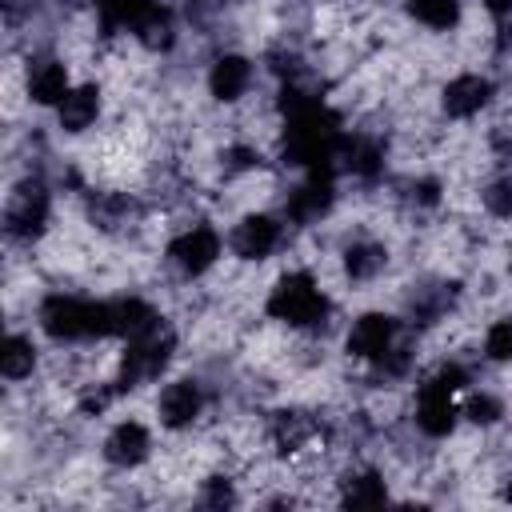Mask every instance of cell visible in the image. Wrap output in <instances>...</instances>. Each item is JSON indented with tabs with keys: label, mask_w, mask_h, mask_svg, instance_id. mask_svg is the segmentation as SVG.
<instances>
[{
	"label": "cell",
	"mask_w": 512,
	"mask_h": 512,
	"mask_svg": "<svg viewBox=\"0 0 512 512\" xmlns=\"http://www.w3.org/2000/svg\"><path fill=\"white\" fill-rule=\"evenodd\" d=\"M340 144H344L340 120L320 100L300 112H288V128H284V160L288 164L332 168V160L340 156Z\"/></svg>",
	"instance_id": "cell-1"
},
{
	"label": "cell",
	"mask_w": 512,
	"mask_h": 512,
	"mask_svg": "<svg viewBox=\"0 0 512 512\" xmlns=\"http://www.w3.org/2000/svg\"><path fill=\"white\" fill-rule=\"evenodd\" d=\"M40 324L52 340L112 336V300H76V296L56 292L40 304Z\"/></svg>",
	"instance_id": "cell-2"
},
{
	"label": "cell",
	"mask_w": 512,
	"mask_h": 512,
	"mask_svg": "<svg viewBox=\"0 0 512 512\" xmlns=\"http://www.w3.org/2000/svg\"><path fill=\"white\" fill-rule=\"evenodd\" d=\"M268 316H276L292 328H316L328 316V296L316 288V280L308 272H288L276 280V288L268 296Z\"/></svg>",
	"instance_id": "cell-3"
},
{
	"label": "cell",
	"mask_w": 512,
	"mask_h": 512,
	"mask_svg": "<svg viewBox=\"0 0 512 512\" xmlns=\"http://www.w3.org/2000/svg\"><path fill=\"white\" fill-rule=\"evenodd\" d=\"M172 348H176V332H172L164 320H156L148 332L132 336V340H128V352H124V360H120L116 388L128 392V388H136V384L160 376V368L172 360Z\"/></svg>",
	"instance_id": "cell-4"
},
{
	"label": "cell",
	"mask_w": 512,
	"mask_h": 512,
	"mask_svg": "<svg viewBox=\"0 0 512 512\" xmlns=\"http://www.w3.org/2000/svg\"><path fill=\"white\" fill-rule=\"evenodd\" d=\"M48 208H52L48 188L40 180H20L12 188V196H8V204H4V232H8V240H16V244L40 240L44 228H48Z\"/></svg>",
	"instance_id": "cell-5"
},
{
	"label": "cell",
	"mask_w": 512,
	"mask_h": 512,
	"mask_svg": "<svg viewBox=\"0 0 512 512\" xmlns=\"http://www.w3.org/2000/svg\"><path fill=\"white\" fill-rule=\"evenodd\" d=\"M168 256H172V264H176L180 272L200 276V272H208V268L216 264V256H220V236H216V228L196 224V228H188V232H180V236L172 240Z\"/></svg>",
	"instance_id": "cell-6"
},
{
	"label": "cell",
	"mask_w": 512,
	"mask_h": 512,
	"mask_svg": "<svg viewBox=\"0 0 512 512\" xmlns=\"http://www.w3.org/2000/svg\"><path fill=\"white\" fill-rule=\"evenodd\" d=\"M392 344H396V320L384 316V312H364L348 332V352L360 356V360L380 364L392 352Z\"/></svg>",
	"instance_id": "cell-7"
},
{
	"label": "cell",
	"mask_w": 512,
	"mask_h": 512,
	"mask_svg": "<svg viewBox=\"0 0 512 512\" xmlns=\"http://www.w3.org/2000/svg\"><path fill=\"white\" fill-rule=\"evenodd\" d=\"M452 384L436 372L424 388H420V400H416V424L428 432V436H448L452 424H456V408H452Z\"/></svg>",
	"instance_id": "cell-8"
},
{
	"label": "cell",
	"mask_w": 512,
	"mask_h": 512,
	"mask_svg": "<svg viewBox=\"0 0 512 512\" xmlns=\"http://www.w3.org/2000/svg\"><path fill=\"white\" fill-rule=\"evenodd\" d=\"M332 200H336V192H332V168H312V176L288 196L284 212L296 224H312V220H320L332 208Z\"/></svg>",
	"instance_id": "cell-9"
},
{
	"label": "cell",
	"mask_w": 512,
	"mask_h": 512,
	"mask_svg": "<svg viewBox=\"0 0 512 512\" xmlns=\"http://www.w3.org/2000/svg\"><path fill=\"white\" fill-rule=\"evenodd\" d=\"M228 244L240 260H264L280 244V224L272 216H244Z\"/></svg>",
	"instance_id": "cell-10"
},
{
	"label": "cell",
	"mask_w": 512,
	"mask_h": 512,
	"mask_svg": "<svg viewBox=\"0 0 512 512\" xmlns=\"http://www.w3.org/2000/svg\"><path fill=\"white\" fill-rule=\"evenodd\" d=\"M200 404H204V392L196 380H172L160 392V420L168 428H188L200 416Z\"/></svg>",
	"instance_id": "cell-11"
},
{
	"label": "cell",
	"mask_w": 512,
	"mask_h": 512,
	"mask_svg": "<svg viewBox=\"0 0 512 512\" xmlns=\"http://www.w3.org/2000/svg\"><path fill=\"white\" fill-rule=\"evenodd\" d=\"M148 428L144 424H136V420H124V424H116L112 432H108V440H104V456H108V464H116V468H136L144 456H148Z\"/></svg>",
	"instance_id": "cell-12"
},
{
	"label": "cell",
	"mask_w": 512,
	"mask_h": 512,
	"mask_svg": "<svg viewBox=\"0 0 512 512\" xmlns=\"http://www.w3.org/2000/svg\"><path fill=\"white\" fill-rule=\"evenodd\" d=\"M492 100V84L484 80V76H456V80H448V88H444V112L448 116H476L484 104Z\"/></svg>",
	"instance_id": "cell-13"
},
{
	"label": "cell",
	"mask_w": 512,
	"mask_h": 512,
	"mask_svg": "<svg viewBox=\"0 0 512 512\" xmlns=\"http://www.w3.org/2000/svg\"><path fill=\"white\" fill-rule=\"evenodd\" d=\"M248 84H252V64H248L244 56H220V60L212 64V72H208V88H212V96L224 100V104L240 100V96L248 92Z\"/></svg>",
	"instance_id": "cell-14"
},
{
	"label": "cell",
	"mask_w": 512,
	"mask_h": 512,
	"mask_svg": "<svg viewBox=\"0 0 512 512\" xmlns=\"http://www.w3.org/2000/svg\"><path fill=\"white\" fill-rule=\"evenodd\" d=\"M272 444H276V452H284V456H292V452H300L312 436H316V420L308 416V412H296V408H288V412H276L272 416Z\"/></svg>",
	"instance_id": "cell-15"
},
{
	"label": "cell",
	"mask_w": 512,
	"mask_h": 512,
	"mask_svg": "<svg viewBox=\"0 0 512 512\" xmlns=\"http://www.w3.org/2000/svg\"><path fill=\"white\" fill-rule=\"evenodd\" d=\"M56 108H60V128L64 132H84L96 120V112H100V88L96 84L68 88V96Z\"/></svg>",
	"instance_id": "cell-16"
},
{
	"label": "cell",
	"mask_w": 512,
	"mask_h": 512,
	"mask_svg": "<svg viewBox=\"0 0 512 512\" xmlns=\"http://www.w3.org/2000/svg\"><path fill=\"white\" fill-rule=\"evenodd\" d=\"M28 96L36 104H60L68 96V72L60 60H36L28 68Z\"/></svg>",
	"instance_id": "cell-17"
},
{
	"label": "cell",
	"mask_w": 512,
	"mask_h": 512,
	"mask_svg": "<svg viewBox=\"0 0 512 512\" xmlns=\"http://www.w3.org/2000/svg\"><path fill=\"white\" fill-rule=\"evenodd\" d=\"M456 304V284L448 280H440V284H424V288H416L412 296H408V312H412V324H432V320H440L448 308Z\"/></svg>",
	"instance_id": "cell-18"
},
{
	"label": "cell",
	"mask_w": 512,
	"mask_h": 512,
	"mask_svg": "<svg viewBox=\"0 0 512 512\" xmlns=\"http://www.w3.org/2000/svg\"><path fill=\"white\" fill-rule=\"evenodd\" d=\"M336 160H344V168H348L352 176L372 180V176H380V168H384V144L372 140V136H356V140H344V144H340V156H336Z\"/></svg>",
	"instance_id": "cell-19"
},
{
	"label": "cell",
	"mask_w": 512,
	"mask_h": 512,
	"mask_svg": "<svg viewBox=\"0 0 512 512\" xmlns=\"http://www.w3.org/2000/svg\"><path fill=\"white\" fill-rule=\"evenodd\" d=\"M132 216H136V204H132L128 196H120V192H104V196L88 200V220H92L100 232H116V228H124Z\"/></svg>",
	"instance_id": "cell-20"
},
{
	"label": "cell",
	"mask_w": 512,
	"mask_h": 512,
	"mask_svg": "<svg viewBox=\"0 0 512 512\" xmlns=\"http://www.w3.org/2000/svg\"><path fill=\"white\" fill-rule=\"evenodd\" d=\"M160 316L144 304V300H136V296H128V300H112V336H140V332H148L152 324H156Z\"/></svg>",
	"instance_id": "cell-21"
},
{
	"label": "cell",
	"mask_w": 512,
	"mask_h": 512,
	"mask_svg": "<svg viewBox=\"0 0 512 512\" xmlns=\"http://www.w3.org/2000/svg\"><path fill=\"white\" fill-rule=\"evenodd\" d=\"M132 32H136V40H140L144 48H152V52H168L172 40H176V32H172V12H168V8H156V4L132 24Z\"/></svg>",
	"instance_id": "cell-22"
},
{
	"label": "cell",
	"mask_w": 512,
	"mask_h": 512,
	"mask_svg": "<svg viewBox=\"0 0 512 512\" xmlns=\"http://www.w3.org/2000/svg\"><path fill=\"white\" fill-rule=\"evenodd\" d=\"M384 264H388V252H384V244H376V240H352V244L344 248V272H348L352 280H372Z\"/></svg>",
	"instance_id": "cell-23"
},
{
	"label": "cell",
	"mask_w": 512,
	"mask_h": 512,
	"mask_svg": "<svg viewBox=\"0 0 512 512\" xmlns=\"http://www.w3.org/2000/svg\"><path fill=\"white\" fill-rule=\"evenodd\" d=\"M36 368V348H32V340L28 336H8L4 340V348H0V372L8 376V380H20V376H28Z\"/></svg>",
	"instance_id": "cell-24"
},
{
	"label": "cell",
	"mask_w": 512,
	"mask_h": 512,
	"mask_svg": "<svg viewBox=\"0 0 512 512\" xmlns=\"http://www.w3.org/2000/svg\"><path fill=\"white\" fill-rule=\"evenodd\" d=\"M340 500L348 508H372V504H384L388 500V488H384V480L376 472H360V476H348Z\"/></svg>",
	"instance_id": "cell-25"
},
{
	"label": "cell",
	"mask_w": 512,
	"mask_h": 512,
	"mask_svg": "<svg viewBox=\"0 0 512 512\" xmlns=\"http://www.w3.org/2000/svg\"><path fill=\"white\" fill-rule=\"evenodd\" d=\"M148 8H152L148 0H100V24H104V32L112 36L116 28L136 24V20H140Z\"/></svg>",
	"instance_id": "cell-26"
},
{
	"label": "cell",
	"mask_w": 512,
	"mask_h": 512,
	"mask_svg": "<svg viewBox=\"0 0 512 512\" xmlns=\"http://www.w3.org/2000/svg\"><path fill=\"white\" fill-rule=\"evenodd\" d=\"M408 12L416 20H424L428 28H452L456 16H460L456 0H408Z\"/></svg>",
	"instance_id": "cell-27"
},
{
	"label": "cell",
	"mask_w": 512,
	"mask_h": 512,
	"mask_svg": "<svg viewBox=\"0 0 512 512\" xmlns=\"http://www.w3.org/2000/svg\"><path fill=\"white\" fill-rule=\"evenodd\" d=\"M484 208L492 216H512V172L496 176L488 188H484Z\"/></svg>",
	"instance_id": "cell-28"
},
{
	"label": "cell",
	"mask_w": 512,
	"mask_h": 512,
	"mask_svg": "<svg viewBox=\"0 0 512 512\" xmlns=\"http://www.w3.org/2000/svg\"><path fill=\"white\" fill-rule=\"evenodd\" d=\"M484 352H488L492 360H512V316H500V320L488 328Z\"/></svg>",
	"instance_id": "cell-29"
},
{
	"label": "cell",
	"mask_w": 512,
	"mask_h": 512,
	"mask_svg": "<svg viewBox=\"0 0 512 512\" xmlns=\"http://www.w3.org/2000/svg\"><path fill=\"white\" fill-rule=\"evenodd\" d=\"M464 416L472 420V424H496L500 420V400L496 396H472L468 404H464Z\"/></svg>",
	"instance_id": "cell-30"
},
{
	"label": "cell",
	"mask_w": 512,
	"mask_h": 512,
	"mask_svg": "<svg viewBox=\"0 0 512 512\" xmlns=\"http://www.w3.org/2000/svg\"><path fill=\"white\" fill-rule=\"evenodd\" d=\"M200 504H208V508H228V504H236V492H232V484H228L224 476H208V480H204V492H200Z\"/></svg>",
	"instance_id": "cell-31"
},
{
	"label": "cell",
	"mask_w": 512,
	"mask_h": 512,
	"mask_svg": "<svg viewBox=\"0 0 512 512\" xmlns=\"http://www.w3.org/2000/svg\"><path fill=\"white\" fill-rule=\"evenodd\" d=\"M256 164H260V152L248 148V144H232V148L224 152V168H228V172H244V168H256Z\"/></svg>",
	"instance_id": "cell-32"
},
{
	"label": "cell",
	"mask_w": 512,
	"mask_h": 512,
	"mask_svg": "<svg viewBox=\"0 0 512 512\" xmlns=\"http://www.w3.org/2000/svg\"><path fill=\"white\" fill-rule=\"evenodd\" d=\"M408 200L420 204V208H432L440 200V184L436 180H416V184H408Z\"/></svg>",
	"instance_id": "cell-33"
},
{
	"label": "cell",
	"mask_w": 512,
	"mask_h": 512,
	"mask_svg": "<svg viewBox=\"0 0 512 512\" xmlns=\"http://www.w3.org/2000/svg\"><path fill=\"white\" fill-rule=\"evenodd\" d=\"M116 392H120V388H100V392H88V396L80 400V412H88V416H92V412H104V408H108V400H112Z\"/></svg>",
	"instance_id": "cell-34"
},
{
	"label": "cell",
	"mask_w": 512,
	"mask_h": 512,
	"mask_svg": "<svg viewBox=\"0 0 512 512\" xmlns=\"http://www.w3.org/2000/svg\"><path fill=\"white\" fill-rule=\"evenodd\" d=\"M492 152L504 156V160H512V128H508V124H500V128L492 132Z\"/></svg>",
	"instance_id": "cell-35"
},
{
	"label": "cell",
	"mask_w": 512,
	"mask_h": 512,
	"mask_svg": "<svg viewBox=\"0 0 512 512\" xmlns=\"http://www.w3.org/2000/svg\"><path fill=\"white\" fill-rule=\"evenodd\" d=\"M488 4V12H496V16H512V0H484Z\"/></svg>",
	"instance_id": "cell-36"
},
{
	"label": "cell",
	"mask_w": 512,
	"mask_h": 512,
	"mask_svg": "<svg viewBox=\"0 0 512 512\" xmlns=\"http://www.w3.org/2000/svg\"><path fill=\"white\" fill-rule=\"evenodd\" d=\"M0 4H4V16H8V20H16V12H20L24 4H32V0H0Z\"/></svg>",
	"instance_id": "cell-37"
},
{
	"label": "cell",
	"mask_w": 512,
	"mask_h": 512,
	"mask_svg": "<svg viewBox=\"0 0 512 512\" xmlns=\"http://www.w3.org/2000/svg\"><path fill=\"white\" fill-rule=\"evenodd\" d=\"M508 500H512V488H508Z\"/></svg>",
	"instance_id": "cell-38"
}]
</instances>
